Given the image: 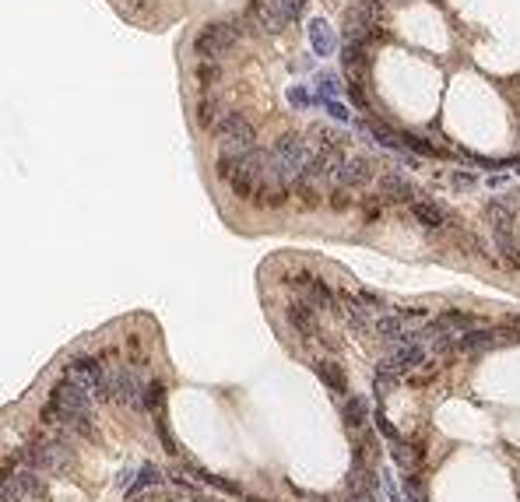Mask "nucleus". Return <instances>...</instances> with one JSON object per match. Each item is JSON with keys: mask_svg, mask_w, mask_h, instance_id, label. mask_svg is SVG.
I'll list each match as a JSON object with an SVG mask.
<instances>
[{"mask_svg": "<svg viewBox=\"0 0 520 502\" xmlns=\"http://www.w3.org/2000/svg\"><path fill=\"white\" fill-rule=\"evenodd\" d=\"M313 373L323 380V387H327L330 394L348 397V376H345V369H341L334 358H313Z\"/></svg>", "mask_w": 520, "mask_h": 502, "instance_id": "nucleus-11", "label": "nucleus"}, {"mask_svg": "<svg viewBox=\"0 0 520 502\" xmlns=\"http://www.w3.org/2000/svg\"><path fill=\"white\" fill-rule=\"evenodd\" d=\"M236 42H239V25L232 18H221V21L204 25L194 35V53H197V60H221Z\"/></svg>", "mask_w": 520, "mask_h": 502, "instance_id": "nucleus-4", "label": "nucleus"}, {"mask_svg": "<svg viewBox=\"0 0 520 502\" xmlns=\"http://www.w3.org/2000/svg\"><path fill=\"white\" fill-rule=\"evenodd\" d=\"M60 376L71 380L74 387L88 390L92 401H96L99 390H103V380H105V358L103 355H74V358H67L60 366Z\"/></svg>", "mask_w": 520, "mask_h": 502, "instance_id": "nucleus-5", "label": "nucleus"}, {"mask_svg": "<svg viewBox=\"0 0 520 502\" xmlns=\"http://www.w3.org/2000/svg\"><path fill=\"white\" fill-rule=\"evenodd\" d=\"M391 460L405 471V474H418V467L425 464V453L418 450L415 443H408V439H398V443H391Z\"/></svg>", "mask_w": 520, "mask_h": 502, "instance_id": "nucleus-14", "label": "nucleus"}, {"mask_svg": "<svg viewBox=\"0 0 520 502\" xmlns=\"http://www.w3.org/2000/svg\"><path fill=\"white\" fill-rule=\"evenodd\" d=\"M162 407H166V387H162V380L148 376L144 387H141V397H137V411H144V414H158Z\"/></svg>", "mask_w": 520, "mask_h": 502, "instance_id": "nucleus-15", "label": "nucleus"}, {"mask_svg": "<svg viewBox=\"0 0 520 502\" xmlns=\"http://www.w3.org/2000/svg\"><path fill=\"white\" fill-rule=\"evenodd\" d=\"M225 112V102L218 99L214 92H201L197 95V105H194V116H197V127H204V130H211L214 127V119Z\"/></svg>", "mask_w": 520, "mask_h": 502, "instance_id": "nucleus-16", "label": "nucleus"}, {"mask_svg": "<svg viewBox=\"0 0 520 502\" xmlns=\"http://www.w3.org/2000/svg\"><path fill=\"white\" fill-rule=\"evenodd\" d=\"M450 183H453L457 190H471V187H475L478 180H475L471 173H453V176H450Z\"/></svg>", "mask_w": 520, "mask_h": 502, "instance_id": "nucleus-22", "label": "nucleus"}, {"mask_svg": "<svg viewBox=\"0 0 520 502\" xmlns=\"http://www.w3.org/2000/svg\"><path fill=\"white\" fill-rule=\"evenodd\" d=\"M320 105H323V112H330V116H334V119H341V123H348V119H352V109H348L341 99H320Z\"/></svg>", "mask_w": 520, "mask_h": 502, "instance_id": "nucleus-21", "label": "nucleus"}, {"mask_svg": "<svg viewBox=\"0 0 520 502\" xmlns=\"http://www.w3.org/2000/svg\"><path fill=\"white\" fill-rule=\"evenodd\" d=\"M285 320L292 323V330H296L299 337H306V341H323V334H320V313H316L306 299L296 296V299L289 302Z\"/></svg>", "mask_w": 520, "mask_h": 502, "instance_id": "nucleus-8", "label": "nucleus"}, {"mask_svg": "<svg viewBox=\"0 0 520 502\" xmlns=\"http://www.w3.org/2000/svg\"><path fill=\"white\" fill-rule=\"evenodd\" d=\"M341 81H337V74H330V71H320L316 74V99H341Z\"/></svg>", "mask_w": 520, "mask_h": 502, "instance_id": "nucleus-18", "label": "nucleus"}, {"mask_svg": "<svg viewBox=\"0 0 520 502\" xmlns=\"http://www.w3.org/2000/svg\"><path fill=\"white\" fill-rule=\"evenodd\" d=\"M408 207H412V214H415L425 228H446L450 225V211L443 204H436L432 197H415Z\"/></svg>", "mask_w": 520, "mask_h": 502, "instance_id": "nucleus-12", "label": "nucleus"}, {"mask_svg": "<svg viewBox=\"0 0 520 502\" xmlns=\"http://www.w3.org/2000/svg\"><path fill=\"white\" fill-rule=\"evenodd\" d=\"M289 102H292L296 109H313V105H320V99L313 95L306 85H292V88H289Z\"/></svg>", "mask_w": 520, "mask_h": 502, "instance_id": "nucleus-20", "label": "nucleus"}, {"mask_svg": "<svg viewBox=\"0 0 520 502\" xmlns=\"http://www.w3.org/2000/svg\"><path fill=\"white\" fill-rule=\"evenodd\" d=\"M369 421L376 425V432H380V436H383L387 443H398V439H405V436H401V428H398V425H394V421H391V418L383 414V407H376Z\"/></svg>", "mask_w": 520, "mask_h": 502, "instance_id": "nucleus-19", "label": "nucleus"}, {"mask_svg": "<svg viewBox=\"0 0 520 502\" xmlns=\"http://www.w3.org/2000/svg\"><path fill=\"white\" fill-rule=\"evenodd\" d=\"M218 78H221V64H218V60H197V67H194V81H197L201 92H211V88L218 85Z\"/></svg>", "mask_w": 520, "mask_h": 502, "instance_id": "nucleus-17", "label": "nucleus"}, {"mask_svg": "<svg viewBox=\"0 0 520 502\" xmlns=\"http://www.w3.org/2000/svg\"><path fill=\"white\" fill-rule=\"evenodd\" d=\"M376 162L369 158V155H345L341 162H337V169H334V176H330V183H327V190L330 187H341V190H366L373 180H376Z\"/></svg>", "mask_w": 520, "mask_h": 502, "instance_id": "nucleus-6", "label": "nucleus"}, {"mask_svg": "<svg viewBox=\"0 0 520 502\" xmlns=\"http://www.w3.org/2000/svg\"><path fill=\"white\" fill-rule=\"evenodd\" d=\"M7 460L25 464V467H32V471H39V474H46V478H50V474L67 478V474L74 471V464H78V446H74V436H71V432H64V428H46V432L28 436L21 446H14Z\"/></svg>", "mask_w": 520, "mask_h": 502, "instance_id": "nucleus-2", "label": "nucleus"}, {"mask_svg": "<svg viewBox=\"0 0 520 502\" xmlns=\"http://www.w3.org/2000/svg\"><path fill=\"white\" fill-rule=\"evenodd\" d=\"M211 137L218 141V151H229V155H243V151H250V148L257 144L253 123H250L243 112H236V109H225V112L214 119Z\"/></svg>", "mask_w": 520, "mask_h": 502, "instance_id": "nucleus-3", "label": "nucleus"}, {"mask_svg": "<svg viewBox=\"0 0 520 502\" xmlns=\"http://www.w3.org/2000/svg\"><path fill=\"white\" fill-rule=\"evenodd\" d=\"M155 489H166V471L155 460H144L141 467H134V481L127 485V499L134 502L137 496H148Z\"/></svg>", "mask_w": 520, "mask_h": 502, "instance_id": "nucleus-9", "label": "nucleus"}, {"mask_svg": "<svg viewBox=\"0 0 520 502\" xmlns=\"http://www.w3.org/2000/svg\"><path fill=\"white\" fill-rule=\"evenodd\" d=\"M130 481H134V467H127V471H120V478H116V485H120V489H127Z\"/></svg>", "mask_w": 520, "mask_h": 502, "instance_id": "nucleus-23", "label": "nucleus"}, {"mask_svg": "<svg viewBox=\"0 0 520 502\" xmlns=\"http://www.w3.org/2000/svg\"><path fill=\"white\" fill-rule=\"evenodd\" d=\"M39 418H42L46 428H64V432H71L74 439H78V436H96V432H99V414H96L92 394L81 390V387H74V383L64 380V376L50 387V401L42 404Z\"/></svg>", "mask_w": 520, "mask_h": 502, "instance_id": "nucleus-1", "label": "nucleus"}, {"mask_svg": "<svg viewBox=\"0 0 520 502\" xmlns=\"http://www.w3.org/2000/svg\"><path fill=\"white\" fill-rule=\"evenodd\" d=\"M306 32H310V46H313L316 57H334V53H337V32H334L323 18H310Z\"/></svg>", "mask_w": 520, "mask_h": 502, "instance_id": "nucleus-13", "label": "nucleus"}, {"mask_svg": "<svg viewBox=\"0 0 520 502\" xmlns=\"http://www.w3.org/2000/svg\"><path fill=\"white\" fill-rule=\"evenodd\" d=\"M348 502H376V496H369V492H355V496H348Z\"/></svg>", "mask_w": 520, "mask_h": 502, "instance_id": "nucleus-24", "label": "nucleus"}, {"mask_svg": "<svg viewBox=\"0 0 520 502\" xmlns=\"http://www.w3.org/2000/svg\"><path fill=\"white\" fill-rule=\"evenodd\" d=\"M341 418H345V428L348 432H359V428L369 425L373 407H369V401L362 394H348V397H341Z\"/></svg>", "mask_w": 520, "mask_h": 502, "instance_id": "nucleus-10", "label": "nucleus"}, {"mask_svg": "<svg viewBox=\"0 0 520 502\" xmlns=\"http://www.w3.org/2000/svg\"><path fill=\"white\" fill-rule=\"evenodd\" d=\"M376 190H373V197L383 204V207H391V204H412L418 197L415 183L405 176V173H398V169H387V173H376Z\"/></svg>", "mask_w": 520, "mask_h": 502, "instance_id": "nucleus-7", "label": "nucleus"}]
</instances>
